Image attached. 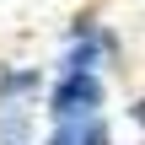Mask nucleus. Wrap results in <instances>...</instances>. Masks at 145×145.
<instances>
[{
    "mask_svg": "<svg viewBox=\"0 0 145 145\" xmlns=\"http://www.w3.org/2000/svg\"><path fill=\"white\" fill-rule=\"evenodd\" d=\"M0 145H38V113L32 108H0Z\"/></svg>",
    "mask_w": 145,
    "mask_h": 145,
    "instance_id": "obj_5",
    "label": "nucleus"
},
{
    "mask_svg": "<svg viewBox=\"0 0 145 145\" xmlns=\"http://www.w3.org/2000/svg\"><path fill=\"white\" fill-rule=\"evenodd\" d=\"M129 145H140V140H129Z\"/></svg>",
    "mask_w": 145,
    "mask_h": 145,
    "instance_id": "obj_7",
    "label": "nucleus"
},
{
    "mask_svg": "<svg viewBox=\"0 0 145 145\" xmlns=\"http://www.w3.org/2000/svg\"><path fill=\"white\" fill-rule=\"evenodd\" d=\"M43 81H48V65L5 59V65H0V108H38Z\"/></svg>",
    "mask_w": 145,
    "mask_h": 145,
    "instance_id": "obj_4",
    "label": "nucleus"
},
{
    "mask_svg": "<svg viewBox=\"0 0 145 145\" xmlns=\"http://www.w3.org/2000/svg\"><path fill=\"white\" fill-rule=\"evenodd\" d=\"M48 70H97V75H124V70H129V43H124V32H118L108 16L81 11V16L65 22Z\"/></svg>",
    "mask_w": 145,
    "mask_h": 145,
    "instance_id": "obj_1",
    "label": "nucleus"
},
{
    "mask_svg": "<svg viewBox=\"0 0 145 145\" xmlns=\"http://www.w3.org/2000/svg\"><path fill=\"white\" fill-rule=\"evenodd\" d=\"M124 118H129V129H140V124H145V102H140V97H129V108H124Z\"/></svg>",
    "mask_w": 145,
    "mask_h": 145,
    "instance_id": "obj_6",
    "label": "nucleus"
},
{
    "mask_svg": "<svg viewBox=\"0 0 145 145\" xmlns=\"http://www.w3.org/2000/svg\"><path fill=\"white\" fill-rule=\"evenodd\" d=\"M38 145H118V129L102 108V113H81V118H48Z\"/></svg>",
    "mask_w": 145,
    "mask_h": 145,
    "instance_id": "obj_3",
    "label": "nucleus"
},
{
    "mask_svg": "<svg viewBox=\"0 0 145 145\" xmlns=\"http://www.w3.org/2000/svg\"><path fill=\"white\" fill-rule=\"evenodd\" d=\"M108 97H113V81L97 70H48L38 113H43V124L48 118H81V113H102Z\"/></svg>",
    "mask_w": 145,
    "mask_h": 145,
    "instance_id": "obj_2",
    "label": "nucleus"
}]
</instances>
